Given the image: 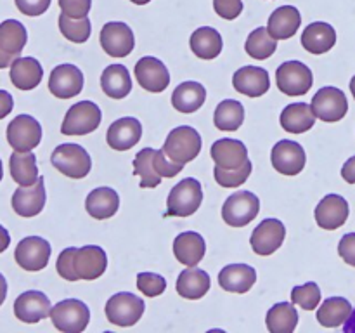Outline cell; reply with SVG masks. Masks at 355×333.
<instances>
[{"mask_svg": "<svg viewBox=\"0 0 355 333\" xmlns=\"http://www.w3.org/2000/svg\"><path fill=\"white\" fill-rule=\"evenodd\" d=\"M107 267V255L101 246L87 245L82 248H69L62 250L58 257V269L59 276L68 281L97 280L104 274Z\"/></svg>", "mask_w": 355, "mask_h": 333, "instance_id": "obj_1", "label": "cell"}, {"mask_svg": "<svg viewBox=\"0 0 355 333\" xmlns=\"http://www.w3.org/2000/svg\"><path fill=\"white\" fill-rule=\"evenodd\" d=\"M51 163L62 176L69 177V179H83L85 176H89L90 169H92V160H90L87 149L75 142L59 144L52 151Z\"/></svg>", "mask_w": 355, "mask_h": 333, "instance_id": "obj_2", "label": "cell"}, {"mask_svg": "<svg viewBox=\"0 0 355 333\" xmlns=\"http://www.w3.org/2000/svg\"><path fill=\"white\" fill-rule=\"evenodd\" d=\"M203 201V187L200 180L187 177L172 187L166 200V215L170 217H189L200 208Z\"/></svg>", "mask_w": 355, "mask_h": 333, "instance_id": "obj_3", "label": "cell"}, {"mask_svg": "<svg viewBox=\"0 0 355 333\" xmlns=\"http://www.w3.org/2000/svg\"><path fill=\"white\" fill-rule=\"evenodd\" d=\"M162 149L172 162L186 165L200 155L201 135L198 134L196 128L180 125L170 132Z\"/></svg>", "mask_w": 355, "mask_h": 333, "instance_id": "obj_4", "label": "cell"}, {"mask_svg": "<svg viewBox=\"0 0 355 333\" xmlns=\"http://www.w3.org/2000/svg\"><path fill=\"white\" fill-rule=\"evenodd\" d=\"M260 212V200L252 191H238L225 200L222 207V219L232 228H245L255 221Z\"/></svg>", "mask_w": 355, "mask_h": 333, "instance_id": "obj_5", "label": "cell"}, {"mask_svg": "<svg viewBox=\"0 0 355 333\" xmlns=\"http://www.w3.org/2000/svg\"><path fill=\"white\" fill-rule=\"evenodd\" d=\"M103 120L99 106L92 101L73 104L62 120L61 132L64 135H87L96 130Z\"/></svg>", "mask_w": 355, "mask_h": 333, "instance_id": "obj_6", "label": "cell"}, {"mask_svg": "<svg viewBox=\"0 0 355 333\" xmlns=\"http://www.w3.org/2000/svg\"><path fill=\"white\" fill-rule=\"evenodd\" d=\"M314 83L311 68L300 61H286L276 69V85L290 97L304 96Z\"/></svg>", "mask_w": 355, "mask_h": 333, "instance_id": "obj_7", "label": "cell"}, {"mask_svg": "<svg viewBox=\"0 0 355 333\" xmlns=\"http://www.w3.org/2000/svg\"><path fill=\"white\" fill-rule=\"evenodd\" d=\"M51 319L59 332L80 333L90 321V311L82 300L66 298L51 309Z\"/></svg>", "mask_w": 355, "mask_h": 333, "instance_id": "obj_8", "label": "cell"}, {"mask_svg": "<svg viewBox=\"0 0 355 333\" xmlns=\"http://www.w3.org/2000/svg\"><path fill=\"white\" fill-rule=\"evenodd\" d=\"M144 300L137 295L121 291L106 302V318L116 326H134L144 314Z\"/></svg>", "mask_w": 355, "mask_h": 333, "instance_id": "obj_9", "label": "cell"}, {"mask_svg": "<svg viewBox=\"0 0 355 333\" xmlns=\"http://www.w3.org/2000/svg\"><path fill=\"white\" fill-rule=\"evenodd\" d=\"M312 110L315 118L326 121V123H335L340 121L349 111V101L345 92L336 87H322L312 97Z\"/></svg>", "mask_w": 355, "mask_h": 333, "instance_id": "obj_10", "label": "cell"}, {"mask_svg": "<svg viewBox=\"0 0 355 333\" xmlns=\"http://www.w3.org/2000/svg\"><path fill=\"white\" fill-rule=\"evenodd\" d=\"M51 252V243L47 239L40 238V236H26L17 243L16 250H14V259L21 269L37 273L49 264Z\"/></svg>", "mask_w": 355, "mask_h": 333, "instance_id": "obj_11", "label": "cell"}, {"mask_svg": "<svg viewBox=\"0 0 355 333\" xmlns=\"http://www.w3.org/2000/svg\"><path fill=\"white\" fill-rule=\"evenodd\" d=\"M42 141V125L30 114H17L7 125V142L14 151H31Z\"/></svg>", "mask_w": 355, "mask_h": 333, "instance_id": "obj_12", "label": "cell"}, {"mask_svg": "<svg viewBox=\"0 0 355 333\" xmlns=\"http://www.w3.org/2000/svg\"><path fill=\"white\" fill-rule=\"evenodd\" d=\"M101 45H103V51L111 58H125L135 47L134 31L128 24L111 21L104 24L101 30Z\"/></svg>", "mask_w": 355, "mask_h": 333, "instance_id": "obj_13", "label": "cell"}, {"mask_svg": "<svg viewBox=\"0 0 355 333\" xmlns=\"http://www.w3.org/2000/svg\"><path fill=\"white\" fill-rule=\"evenodd\" d=\"M270 162H272L274 169L283 176H298L304 170L307 156L298 142L284 139L272 148Z\"/></svg>", "mask_w": 355, "mask_h": 333, "instance_id": "obj_14", "label": "cell"}, {"mask_svg": "<svg viewBox=\"0 0 355 333\" xmlns=\"http://www.w3.org/2000/svg\"><path fill=\"white\" fill-rule=\"evenodd\" d=\"M134 73L139 85L153 94L163 92L170 83V73L166 66L159 59L153 58V56H146V58L139 59Z\"/></svg>", "mask_w": 355, "mask_h": 333, "instance_id": "obj_15", "label": "cell"}, {"mask_svg": "<svg viewBox=\"0 0 355 333\" xmlns=\"http://www.w3.org/2000/svg\"><path fill=\"white\" fill-rule=\"evenodd\" d=\"M284 236H286V228L283 222L277 219H266L252 232L250 243H252L253 252L259 255H272L276 250L281 248Z\"/></svg>", "mask_w": 355, "mask_h": 333, "instance_id": "obj_16", "label": "cell"}, {"mask_svg": "<svg viewBox=\"0 0 355 333\" xmlns=\"http://www.w3.org/2000/svg\"><path fill=\"white\" fill-rule=\"evenodd\" d=\"M83 89L82 69L75 65H59L52 69L49 78V90L54 97L59 99H69L76 97Z\"/></svg>", "mask_w": 355, "mask_h": 333, "instance_id": "obj_17", "label": "cell"}, {"mask_svg": "<svg viewBox=\"0 0 355 333\" xmlns=\"http://www.w3.org/2000/svg\"><path fill=\"white\" fill-rule=\"evenodd\" d=\"M349 203L340 194H326L315 208V222L319 228L326 229V231H335V229L342 228L349 219Z\"/></svg>", "mask_w": 355, "mask_h": 333, "instance_id": "obj_18", "label": "cell"}, {"mask_svg": "<svg viewBox=\"0 0 355 333\" xmlns=\"http://www.w3.org/2000/svg\"><path fill=\"white\" fill-rule=\"evenodd\" d=\"M45 184L44 177H38V180L31 186H19L12 194V208L19 217H35L40 214L45 207Z\"/></svg>", "mask_w": 355, "mask_h": 333, "instance_id": "obj_19", "label": "cell"}, {"mask_svg": "<svg viewBox=\"0 0 355 333\" xmlns=\"http://www.w3.org/2000/svg\"><path fill=\"white\" fill-rule=\"evenodd\" d=\"M142 137V125L137 118L125 117L113 121L107 128L106 141L114 151H128Z\"/></svg>", "mask_w": 355, "mask_h": 333, "instance_id": "obj_20", "label": "cell"}, {"mask_svg": "<svg viewBox=\"0 0 355 333\" xmlns=\"http://www.w3.org/2000/svg\"><path fill=\"white\" fill-rule=\"evenodd\" d=\"M14 314L23 323H38L51 316V300L42 291H24L14 302Z\"/></svg>", "mask_w": 355, "mask_h": 333, "instance_id": "obj_21", "label": "cell"}, {"mask_svg": "<svg viewBox=\"0 0 355 333\" xmlns=\"http://www.w3.org/2000/svg\"><path fill=\"white\" fill-rule=\"evenodd\" d=\"M232 85L243 96L262 97L270 87L269 73L259 66H243L232 76Z\"/></svg>", "mask_w": 355, "mask_h": 333, "instance_id": "obj_22", "label": "cell"}, {"mask_svg": "<svg viewBox=\"0 0 355 333\" xmlns=\"http://www.w3.org/2000/svg\"><path fill=\"white\" fill-rule=\"evenodd\" d=\"M215 165L225 170H234L248 162L246 146L238 139H220L210 149Z\"/></svg>", "mask_w": 355, "mask_h": 333, "instance_id": "obj_23", "label": "cell"}, {"mask_svg": "<svg viewBox=\"0 0 355 333\" xmlns=\"http://www.w3.org/2000/svg\"><path fill=\"white\" fill-rule=\"evenodd\" d=\"M173 253H175V259L180 264L187 267H194L203 260L205 253H207V243H205L203 236L200 232H180L173 239Z\"/></svg>", "mask_w": 355, "mask_h": 333, "instance_id": "obj_24", "label": "cell"}, {"mask_svg": "<svg viewBox=\"0 0 355 333\" xmlns=\"http://www.w3.org/2000/svg\"><path fill=\"white\" fill-rule=\"evenodd\" d=\"M336 44V31L331 24L322 23V21H318V23L309 24L304 30V35H302V45H304L305 51L309 54L321 56L326 54V52L331 51Z\"/></svg>", "mask_w": 355, "mask_h": 333, "instance_id": "obj_25", "label": "cell"}, {"mask_svg": "<svg viewBox=\"0 0 355 333\" xmlns=\"http://www.w3.org/2000/svg\"><path fill=\"white\" fill-rule=\"evenodd\" d=\"M255 281L257 271L248 264H229L218 274V284L231 293H246Z\"/></svg>", "mask_w": 355, "mask_h": 333, "instance_id": "obj_26", "label": "cell"}, {"mask_svg": "<svg viewBox=\"0 0 355 333\" xmlns=\"http://www.w3.org/2000/svg\"><path fill=\"white\" fill-rule=\"evenodd\" d=\"M302 24V16L297 7L283 6L277 7L269 17L267 30L276 40H288L298 31Z\"/></svg>", "mask_w": 355, "mask_h": 333, "instance_id": "obj_27", "label": "cell"}, {"mask_svg": "<svg viewBox=\"0 0 355 333\" xmlns=\"http://www.w3.org/2000/svg\"><path fill=\"white\" fill-rule=\"evenodd\" d=\"M10 82L19 90H31L42 82L44 69L35 58H16L10 65Z\"/></svg>", "mask_w": 355, "mask_h": 333, "instance_id": "obj_28", "label": "cell"}, {"mask_svg": "<svg viewBox=\"0 0 355 333\" xmlns=\"http://www.w3.org/2000/svg\"><path fill=\"white\" fill-rule=\"evenodd\" d=\"M85 208L90 217L96 221H104V219L113 217L120 208V196L111 187H97L87 196Z\"/></svg>", "mask_w": 355, "mask_h": 333, "instance_id": "obj_29", "label": "cell"}, {"mask_svg": "<svg viewBox=\"0 0 355 333\" xmlns=\"http://www.w3.org/2000/svg\"><path fill=\"white\" fill-rule=\"evenodd\" d=\"M210 290V276L207 271L198 269L196 266L184 269L177 280V293L187 300H198L205 297Z\"/></svg>", "mask_w": 355, "mask_h": 333, "instance_id": "obj_30", "label": "cell"}, {"mask_svg": "<svg viewBox=\"0 0 355 333\" xmlns=\"http://www.w3.org/2000/svg\"><path fill=\"white\" fill-rule=\"evenodd\" d=\"M281 125L290 134H304L311 130L315 123V114L312 106L305 103H293L286 106L281 113Z\"/></svg>", "mask_w": 355, "mask_h": 333, "instance_id": "obj_31", "label": "cell"}, {"mask_svg": "<svg viewBox=\"0 0 355 333\" xmlns=\"http://www.w3.org/2000/svg\"><path fill=\"white\" fill-rule=\"evenodd\" d=\"M207 101V90L198 82H184L175 87L172 94V104L180 113H194Z\"/></svg>", "mask_w": 355, "mask_h": 333, "instance_id": "obj_32", "label": "cell"}, {"mask_svg": "<svg viewBox=\"0 0 355 333\" xmlns=\"http://www.w3.org/2000/svg\"><path fill=\"white\" fill-rule=\"evenodd\" d=\"M101 87L104 94L113 99H123L130 94L132 80L130 73L123 65H111L101 75Z\"/></svg>", "mask_w": 355, "mask_h": 333, "instance_id": "obj_33", "label": "cell"}, {"mask_svg": "<svg viewBox=\"0 0 355 333\" xmlns=\"http://www.w3.org/2000/svg\"><path fill=\"white\" fill-rule=\"evenodd\" d=\"M189 45L198 58L215 59L217 56H220L224 42H222L220 33H218L215 28L203 26L198 28V30L191 35Z\"/></svg>", "mask_w": 355, "mask_h": 333, "instance_id": "obj_34", "label": "cell"}, {"mask_svg": "<svg viewBox=\"0 0 355 333\" xmlns=\"http://www.w3.org/2000/svg\"><path fill=\"white\" fill-rule=\"evenodd\" d=\"M10 177L19 186H31L38 180L37 156L30 151H16L9 160Z\"/></svg>", "mask_w": 355, "mask_h": 333, "instance_id": "obj_35", "label": "cell"}, {"mask_svg": "<svg viewBox=\"0 0 355 333\" xmlns=\"http://www.w3.org/2000/svg\"><path fill=\"white\" fill-rule=\"evenodd\" d=\"M352 304L343 297H331L326 298L318 309V321L319 325L326 328H336L342 326L352 314Z\"/></svg>", "mask_w": 355, "mask_h": 333, "instance_id": "obj_36", "label": "cell"}, {"mask_svg": "<svg viewBox=\"0 0 355 333\" xmlns=\"http://www.w3.org/2000/svg\"><path fill=\"white\" fill-rule=\"evenodd\" d=\"M267 330L270 333H291L298 325V312L290 302H281L269 309L266 318Z\"/></svg>", "mask_w": 355, "mask_h": 333, "instance_id": "obj_37", "label": "cell"}, {"mask_svg": "<svg viewBox=\"0 0 355 333\" xmlns=\"http://www.w3.org/2000/svg\"><path fill=\"white\" fill-rule=\"evenodd\" d=\"M26 42L28 33L23 23L16 19H6L3 23H0V47L7 54H12L14 58H17L23 52Z\"/></svg>", "mask_w": 355, "mask_h": 333, "instance_id": "obj_38", "label": "cell"}, {"mask_svg": "<svg viewBox=\"0 0 355 333\" xmlns=\"http://www.w3.org/2000/svg\"><path fill=\"white\" fill-rule=\"evenodd\" d=\"M214 121L215 127L220 128V130H238L243 125V121H245V108H243V104L239 101H222L217 106V110H215Z\"/></svg>", "mask_w": 355, "mask_h": 333, "instance_id": "obj_39", "label": "cell"}, {"mask_svg": "<svg viewBox=\"0 0 355 333\" xmlns=\"http://www.w3.org/2000/svg\"><path fill=\"white\" fill-rule=\"evenodd\" d=\"M155 153L156 149L153 148H144L137 153L134 160V173L141 177V187H156L159 186L163 177L159 176L158 170H156L155 163Z\"/></svg>", "mask_w": 355, "mask_h": 333, "instance_id": "obj_40", "label": "cell"}, {"mask_svg": "<svg viewBox=\"0 0 355 333\" xmlns=\"http://www.w3.org/2000/svg\"><path fill=\"white\" fill-rule=\"evenodd\" d=\"M277 40L269 33L267 28H257L248 35V40L245 44V51L253 59H267L276 52Z\"/></svg>", "mask_w": 355, "mask_h": 333, "instance_id": "obj_41", "label": "cell"}, {"mask_svg": "<svg viewBox=\"0 0 355 333\" xmlns=\"http://www.w3.org/2000/svg\"><path fill=\"white\" fill-rule=\"evenodd\" d=\"M59 30H61L62 37L68 38L69 42L75 44H83L89 40L90 33H92V24H90L89 17H69L61 12L59 16Z\"/></svg>", "mask_w": 355, "mask_h": 333, "instance_id": "obj_42", "label": "cell"}, {"mask_svg": "<svg viewBox=\"0 0 355 333\" xmlns=\"http://www.w3.org/2000/svg\"><path fill=\"white\" fill-rule=\"evenodd\" d=\"M291 302L300 305L305 311H314L318 305L321 304V290H319L318 283L309 281V283L302 284V287H295L291 291Z\"/></svg>", "mask_w": 355, "mask_h": 333, "instance_id": "obj_43", "label": "cell"}, {"mask_svg": "<svg viewBox=\"0 0 355 333\" xmlns=\"http://www.w3.org/2000/svg\"><path fill=\"white\" fill-rule=\"evenodd\" d=\"M252 169L253 166L250 160L245 163V165L234 170H225L215 165L214 176H215V180H217L222 187H238L248 180L250 173H252Z\"/></svg>", "mask_w": 355, "mask_h": 333, "instance_id": "obj_44", "label": "cell"}, {"mask_svg": "<svg viewBox=\"0 0 355 333\" xmlns=\"http://www.w3.org/2000/svg\"><path fill=\"white\" fill-rule=\"evenodd\" d=\"M137 288L148 297H158L165 291L166 281L165 278L155 273H141L137 276Z\"/></svg>", "mask_w": 355, "mask_h": 333, "instance_id": "obj_45", "label": "cell"}, {"mask_svg": "<svg viewBox=\"0 0 355 333\" xmlns=\"http://www.w3.org/2000/svg\"><path fill=\"white\" fill-rule=\"evenodd\" d=\"M155 163H156V170H158V173L162 177H166V179H170V177H175L177 173L180 172V170L184 169L182 163H177V162H172V160L168 158V156L163 153V149H156L155 153Z\"/></svg>", "mask_w": 355, "mask_h": 333, "instance_id": "obj_46", "label": "cell"}, {"mask_svg": "<svg viewBox=\"0 0 355 333\" xmlns=\"http://www.w3.org/2000/svg\"><path fill=\"white\" fill-rule=\"evenodd\" d=\"M59 7L69 17H85L90 12L92 0H59Z\"/></svg>", "mask_w": 355, "mask_h": 333, "instance_id": "obj_47", "label": "cell"}, {"mask_svg": "<svg viewBox=\"0 0 355 333\" xmlns=\"http://www.w3.org/2000/svg\"><path fill=\"white\" fill-rule=\"evenodd\" d=\"M214 9L224 19H236L243 12V0H214Z\"/></svg>", "mask_w": 355, "mask_h": 333, "instance_id": "obj_48", "label": "cell"}, {"mask_svg": "<svg viewBox=\"0 0 355 333\" xmlns=\"http://www.w3.org/2000/svg\"><path fill=\"white\" fill-rule=\"evenodd\" d=\"M14 2L24 16H40L51 6V0H14Z\"/></svg>", "mask_w": 355, "mask_h": 333, "instance_id": "obj_49", "label": "cell"}, {"mask_svg": "<svg viewBox=\"0 0 355 333\" xmlns=\"http://www.w3.org/2000/svg\"><path fill=\"white\" fill-rule=\"evenodd\" d=\"M338 253L345 260V264L355 267V232H349L340 239Z\"/></svg>", "mask_w": 355, "mask_h": 333, "instance_id": "obj_50", "label": "cell"}, {"mask_svg": "<svg viewBox=\"0 0 355 333\" xmlns=\"http://www.w3.org/2000/svg\"><path fill=\"white\" fill-rule=\"evenodd\" d=\"M14 108V99L7 90H0V120L6 118L7 114L12 111Z\"/></svg>", "mask_w": 355, "mask_h": 333, "instance_id": "obj_51", "label": "cell"}, {"mask_svg": "<svg viewBox=\"0 0 355 333\" xmlns=\"http://www.w3.org/2000/svg\"><path fill=\"white\" fill-rule=\"evenodd\" d=\"M342 177L349 184H355V156L347 160L345 165L342 166Z\"/></svg>", "mask_w": 355, "mask_h": 333, "instance_id": "obj_52", "label": "cell"}, {"mask_svg": "<svg viewBox=\"0 0 355 333\" xmlns=\"http://www.w3.org/2000/svg\"><path fill=\"white\" fill-rule=\"evenodd\" d=\"M10 245V236H9V231H7L3 225H0V253L3 252V250L9 248Z\"/></svg>", "mask_w": 355, "mask_h": 333, "instance_id": "obj_53", "label": "cell"}, {"mask_svg": "<svg viewBox=\"0 0 355 333\" xmlns=\"http://www.w3.org/2000/svg\"><path fill=\"white\" fill-rule=\"evenodd\" d=\"M14 59H16V58H14L12 54H7V52L3 51L2 47H0V69L9 68V66L14 62Z\"/></svg>", "mask_w": 355, "mask_h": 333, "instance_id": "obj_54", "label": "cell"}, {"mask_svg": "<svg viewBox=\"0 0 355 333\" xmlns=\"http://www.w3.org/2000/svg\"><path fill=\"white\" fill-rule=\"evenodd\" d=\"M343 332H345V333H355V309L352 311V314L349 316V319L343 323Z\"/></svg>", "mask_w": 355, "mask_h": 333, "instance_id": "obj_55", "label": "cell"}, {"mask_svg": "<svg viewBox=\"0 0 355 333\" xmlns=\"http://www.w3.org/2000/svg\"><path fill=\"white\" fill-rule=\"evenodd\" d=\"M6 297H7V281L6 278H3V274H0V305L6 302Z\"/></svg>", "mask_w": 355, "mask_h": 333, "instance_id": "obj_56", "label": "cell"}, {"mask_svg": "<svg viewBox=\"0 0 355 333\" xmlns=\"http://www.w3.org/2000/svg\"><path fill=\"white\" fill-rule=\"evenodd\" d=\"M350 92H352V96L355 99V76H352V80H350Z\"/></svg>", "mask_w": 355, "mask_h": 333, "instance_id": "obj_57", "label": "cell"}, {"mask_svg": "<svg viewBox=\"0 0 355 333\" xmlns=\"http://www.w3.org/2000/svg\"><path fill=\"white\" fill-rule=\"evenodd\" d=\"M132 3H137V6H146V3H149L151 0H130Z\"/></svg>", "mask_w": 355, "mask_h": 333, "instance_id": "obj_58", "label": "cell"}, {"mask_svg": "<svg viewBox=\"0 0 355 333\" xmlns=\"http://www.w3.org/2000/svg\"><path fill=\"white\" fill-rule=\"evenodd\" d=\"M3 177V169H2V160H0V180H2Z\"/></svg>", "mask_w": 355, "mask_h": 333, "instance_id": "obj_59", "label": "cell"}]
</instances>
